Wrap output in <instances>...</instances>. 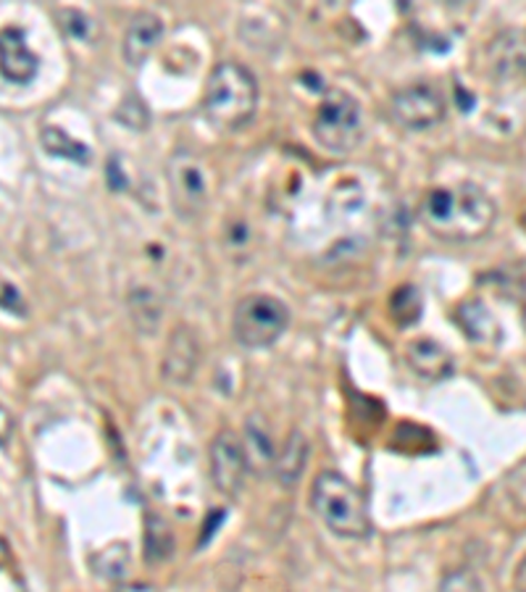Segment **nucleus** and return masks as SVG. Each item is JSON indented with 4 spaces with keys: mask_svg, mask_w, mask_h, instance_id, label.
I'll list each match as a JSON object with an SVG mask.
<instances>
[{
    "mask_svg": "<svg viewBox=\"0 0 526 592\" xmlns=\"http://www.w3.org/2000/svg\"><path fill=\"white\" fill-rule=\"evenodd\" d=\"M40 71L38 53L27 46L21 27L0 30V77L11 84H30Z\"/></svg>",
    "mask_w": 526,
    "mask_h": 592,
    "instance_id": "obj_10",
    "label": "nucleus"
},
{
    "mask_svg": "<svg viewBox=\"0 0 526 592\" xmlns=\"http://www.w3.org/2000/svg\"><path fill=\"white\" fill-rule=\"evenodd\" d=\"M127 305H130V317L134 327H138L142 334H153L159 330L163 317V303L161 295L153 288H148V284H134L130 295H127Z\"/></svg>",
    "mask_w": 526,
    "mask_h": 592,
    "instance_id": "obj_15",
    "label": "nucleus"
},
{
    "mask_svg": "<svg viewBox=\"0 0 526 592\" xmlns=\"http://www.w3.org/2000/svg\"><path fill=\"white\" fill-rule=\"evenodd\" d=\"M290 311L280 298L269 292H251L234 305L232 332L234 340L247 351H263L272 348L276 340L287 332Z\"/></svg>",
    "mask_w": 526,
    "mask_h": 592,
    "instance_id": "obj_4",
    "label": "nucleus"
},
{
    "mask_svg": "<svg viewBox=\"0 0 526 592\" xmlns=\"http://www.w3.org/2000/svg\"><path fill=\"white\" fill-rule=\"evenodd\" d=\"M458 324L464 327V332L472 340H495L497 338V322L493 319V313L487 311L485 303L479 301H468L458 309Z\"/></svg>",
    "mask_w": 526,
    "mask_h": 592,
    "instance_id": "obj_16",
    "label": "nucleus"
},
{
    "mask_svg": "<svg viewBox=\"0 0 526 592\" xmlns=\"http://www.w3.org/2000/svg\"><path fill=\"white\" fill-rule=\"evenodd\" d=\"M95 572L105 576V580H122L130 569V548L124 542H117V545H109L105 551L95 555Z\"/></svg>",
    "mask_w": 526,
    "mask_h": 592,
    "instance_id": "obj_20",
    "label": "nucleus"
},
{
    "mask_svg": "<svg viewBox=\"0 0 526 592\" xmlns=\"http://www.w3.org/2000/svg\"><path fill=\"white\" fill-rule=\"evenodd\" d=\"M0 309L9 311V313H17V317H27L24 298H21V292L13 288L11 282H6L3 277H0Z\"/></svg>",
    "mask_w": 526,
    "mask_h": 592,
    "instance_id": "obj_22",
    "label": "nucleus"
},
{
    "mask_svg": "<svg viewBox=\"0 0 526 592\" xmlns=\"http://www.w3.org/2000/svg\"><path fill=\"white\" fill-rule=\"evenodd\" d=\"M524 71H526V61H524Z\"/></svg>",
    "mask_w": 526,
    "mask_h": 592,
    "instance_id": "obj_25",
    "label": "nucleus"
},
{
    "mask_svg": "<svg viewBox=\"0 0 526 592\" xmlns=\"http://www.w3.org/2000/svg\"><path fill=\"white\" fill-rule=\"evenodd\" d=\"M40 140H42V148H45V151L51 155H61V159H69V161H77V163L90 161L88 146L71 140L69 134L61 130V127H45V130L40 132Z\"/></svg>",
    "mask_w": 526,
    "mask_h": 592,
    "instance_id": "obj_18",
    "label": "nucleus"
},
{
    "mask_svg": "<svg viewBox=\"0 0 526 592\" xmlns=\"http://www.w3.org/2000/svg\"><path fill=\"white\" fill-rule=\"evenodd\" d=\"M445 98L435 84H408V88L393 92L390 98V113L397 124L405 127V130H432L439 121L445 119Z\"/></svg>",
    "mask_w": 526,
    "mask_h": 592,
    "instance_id": "obj_7",
    "label": "nucleus"
},
{
    "mask_svg": "<svg viewBox=\"0 0 526 592\" xmlns=\"http://www.w3.org/2000/svg\"><path fill=\"white\" fill-rule=\"evenodd\" d=\"M405 359H408V367L414 369L418 377L429 382L447 380L453 374V355L447 353V348L443 342H437L435 338H416L408 342L405 348Z\"/></svg>",
    "mask_w": 526,
    "mask_h": 592,
    "instance_id": "obj_12",
    "label": "nucleus"
},
{
    "mask_svg": "<svg viewBox=\"0 0 526 592\" xmlns=\"http://www.w3.org/2000/svg\"><path fill=\"white\" fill-rule=\"evenodd\" d=\"M311 509L326 530L343 540H364L372 534L366 501L345 474L326 469L311 488Z\"/></svg>",
    "mask_w": 526,
    "mask_h": 592,
    "instance_id": "obj_3",
    "label": "nucleus"
},
{
    "mask_svg": "<svg viewBox=\"0 0 526 592\" xmlns=\"http://www.w3.org/2000/svg\"><path fill=\"white\" fill-rule=\"evenodd\" d=\"M166 182L174 209L182 217H198L209 203V174L198 155L176 151L166 163Z\"/></svg>",
    "mask_w": 526,
    "mask_h": 592,
    "instance_id": "obj_6",
    "label": "nucleus"
},
{
    "mask_svg": "<svg viewBox=\"0 0 526 592\" xmlns=\"http://www.w3.org/2000/svg\"><path fill=\"white\" fill-rule=\"evenodd\" d=\"M161 40H163L161 17H155V13L151 11L134 13L130 27H127V32H124V42H122L124 61L134 69L142 67V63L151 59Z\"/></svg>",
    "mask_w": 526,
    "mask_h": 592,
    "instance_id": "obj_11",
    "label": "nucleus"
},
{
    "mask_svg": "<svg viewBox=\"0 0 526 592\" xmlns=\"http://www.w3.org/2000/svg\"><path fill=\"white\" fill-rule=\"evenodd\" d=\"M439 592H482L479 582H476L474 574L468 572H456L451 576H445L443 588H439Z\"/></svg>",
    "mask_w": 526,
    "mask_h": 592,
    "instance_id": "obj_23",
    "label": "nucleus"
},
{
    "mask_svg": "<svg viewBox=\"0 0 526 592\" xmlns=\"http://www.w3.org/2000/svg\"><path fill=\"white\" fill-rule=\"evenodd\" d=\"M13 430H17V424H13L11 411L6 409L3 403H0V448H9V442L13 438Z\"/></svg>",
    "mask_w": 526,
    "mask_h": 592,
    "instance_id": "obj_24",
    "label": "nucleus"
},
{
    "mask_svg": "<svg viewBox=\"0 0 526 592\" xmlns=\"http://www.w3.org/2000/svg\"><path fill=\"white\" fill-rule=\"evenodd\" d=\"M209 472L213 488L226 498H237L247 474L243 440H240L237 432L224 430L213 438L209 451Z\"/></svg>",
    "mask_w": 526,
    "mask_h": 592,
    "instance_id": "obj_8",
    "label": "nucleus"
},
{
    "mask_svg": "<svg viewBox=\"0 0 526 592\" xmlns=\"http://www.w3.org/2000/svg\"><path fill=\"white\" fill-rule=\"evenodd\" d=\"M364 111L355 98L345 92H332L326 101L318 106L314 117V138L324 151L334 155L353 153L364 140Z\"/></svg>",
    "mask_w": 526,
    "mask_h": 592,
    "instance_id": "obj_5",
    "label": "nucleus"
},
{
    "mask_svg": "<svg viewBox=\"0 0 526 592\" xmlns=\"http://www.w3.org/2000/svg\"><path fill=\"white\" fill-rule=\"evenodd\" d=\"M259 109V80L237 61L211 69L203 90V113L219 130H243Z\"/></svg>",
    "mask_w": 526,
    "mask_h": 592,
    "instance_id": "obj_2",
    "label": "nucleus"
},
{
    "mask_svg": "<svg viewBox=\"0 0 526 592\" xmlns=\"http://www.w3.org/2000/svg\"><path fill=\"white\" fill-rule=\"evenodd\" d=\"M418 217L439 240L472 242L493 230L497 205L479 184L458 182L426 192Z\"/></svg>",
    "mask_w": 526,
    "mask_h": 592,
    "instance_id": "obj_1",
    "label": "nucleus"
},
{
    "mask_svg": "<svg viewBox=\"0 0 526 592\" xmlns=\"http://www.w3.org/2000/svg\"><path fill=\"white\" fill-rule=\"evenodd\" d=\"M174 551V534L172 526L163 522L155 513H148L145 522V559L148 563L166 561Z\"/></svg>",
    "mask_w": 526,
    "mask_h": 592,
    "instance_id": "obj_17",
    "label": "nucleus"
},
{
    "mask_svg": "<svg viewBox=\"0 0 526 592\" xmlns=\"http://www.w3.org/2000/svg\"><path fill=\"white\" fill-rule=\"evenodd\" d=\"M59 21H61V30L67 32L69 38L84 40L90 34V19L84 17L82 11H74V9L59 11Z\"/></svg>",
    "mask_w": 526,
    "mask_h": 592,
    "instance_id": "obj_21",
    "label": "nucleus"
},
{
    "mask_svg": "<svg viewBox=\"0 0 526 592\" xmlns=\"http://www.w3.org/2000/svg\"><path fill=\"white\" fill-rule=\"evenodd\" d=\"M390 313L395 317V322L401 327L414 324L418 317H422V298H418V290L411 288V284H403L393 292L390 298Z\"/></svg>",
    "mask_w": 526,
    "mask_h": 592,
    "instance_id": "obj_19",
    "label": "nucleus"
},
{
    "mask_svg": "<svg viewBox=\"0 0 526 592\" xmlns=\"http://www.w3.org/2000/svg\"><path fill=\"white\" fill-rule=\"evenodd\" d=\"M308 440H305L303 432H290V438L284 440L282 448H276V459H274V480L282 484V488H295L301 482V476L305 472V463H308Z\"/></svg>",
    "mask_w": 526,
    "mask_h": 592,
    "instance_id": "obj_14",
    "label": "nucleus"
},
{
    "mask_svg": "<svg viewBox=\"0 0 526 592\" xmlns=\"http://www.w3.org/2000/svg\"><path fill=\"white\" fill-rule=\"evenodd\" d=\"M201 338L193 327L180 324L169 334L161 355V377L169 384H188L201 367Z\"/></svg>",
    "mask_w": 526,
    "mask_h": 592,
    "instance_id": "obj_9",
    "label": "nucleus"
},
{
    "mask_svg": "<svg viewBox=\"0 0 526 592\" xmlns=\"http://www.w3.org/2000/svg\"><path fill=\"white\" fill-rule=\"evenodd\" d=\"M240 440H243L247 472H253L255 476L272 472L274 459H276V445L272 440V432L266 430V422H261V417L247 419L243 438Z\"/></svg>",
    "mask_w": 526,
    "mask_h": 592,
    "instance_id": "obj_13",
    "label": "nucleus"
}]
</instances>
